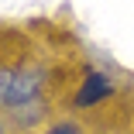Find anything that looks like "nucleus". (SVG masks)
<instances>
[{"label": "nucleus", "mask_w": 134, "mask_h": 134, "mask_svg": "<svg viewBox=\"0 0 134 134\" xmlns=\"http://www.w3.org/2000/svg\"><path fill=\"white\" fill-rule=\"evenodd\" d=\"M38 86L41 79L38 72H4V79H0V96H4V103L10 107V110H24V107L38 103Z\"/></svg>", "instance_id": "f257e3e1"}, {"label": "nucleus", "mask_w": 134, "mask_h": 134, "mask_svg": "<svg viewBox=\"0 0 134 134\" xmlns=\"http://www.w3.org/2000/svg\"><path fill=\"white\" fill-rule=\"evenodd\" d=\"M107 93H110V79L100 76V72H90L86 83H83V90H79V96H76V103H79V107H93V103H100Z\"/></svg>", "instance_id": "f03ea898"}, {"label": "nucleus", "mask_w": 134, "mask_h": 134, "mask_svg": "<svg viewBox=\"0 0 134 134\" xmlns=\"http://www.w3.org/2000/svg\"><path fill=\"white\" fill-rule=\"evenodd\" d=\"M48 134H79V131H76L72 124H59V127H52Z\"/></svg>", "instance_id": "7ed1b4c3"}]
</instances>
